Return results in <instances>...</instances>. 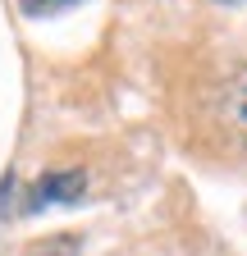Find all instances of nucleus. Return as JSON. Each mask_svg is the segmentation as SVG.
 Masks as SVG:
<instances>
[{
    "instance_id": "f257e3e1",
    "label": "nucleus",
    "mask_w": 247,
    "mask_h": 256,
    "mask_svg": "<svg viewBox=\"0 0 247 256\" xmlns=\"http://www.w3.org/2000/svg\"><path fill=\"white\" fill-rule=\"evenodd\" d=\"M82 197V174H46L37 183L32 206H50V202H78Z\"/></svg>"
},
{
    "instance_id": "f03ea898",
    "label": "nucleus",
    "mask_w": 247,
    "mask_h": 256,
    "mask_svg": "<svg viewBox=\"0 0 247 256\" xmlns=\"http://www.w3.org/2000/svg\"><path fill=\"white\" fill-rule=\"evenodd\" d=\"M32 14H42V10H60V5H74V0H23Z\"/></svg>"
}]
</instances>
